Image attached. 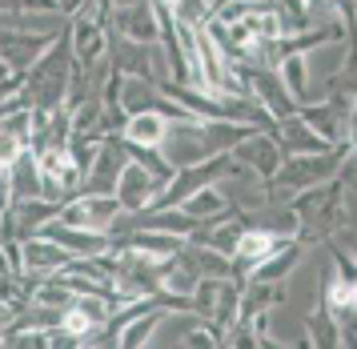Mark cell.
<instances>
[{
  "label": "cell",
  "mask_w": 357,
  "mask_h": 349,
  "mask_svg": "<svg viewBox=\"0 0 357 349\" xmlns=\"http://www.w3.org/2000/svg\"><path fill=\"white\" fill-rule=\"evenodd\" d=\"M113 29L129 45H161V13L149 0H132L113 13Z\"/></svg>",
  "instance_id": "obj_5"
},
{
  "label": "cell",
  "mask_w": 357,
  "mask_h": 349,
  "mask_svg": "<svg viewBox=\"0 0 357 349\" xmlns=\"http://www.w3.org/2000/svg\"><path fill=\"white\" fill-rule=\"evenodd\" d=\"M354 305H357V289H354Z\"/></svg>",
  "instance_id": "obj_20"
},
{
  "label": "cell",
  "mask_w": 357,
  "mask_h": 349,
  "mask_svg": "<svg viewBox=\"0 0 357 349\" xmlns=\"http://www.w3.org/2000/svg\"><path fill=\"white\" fill-rule=\"evenodd\" d=\"M73 265V253L61 249L56 241H49L45 233H33V237H24L20 245V269L40 277V281H49V277H61V269Z\"/></svg>",
  "instance_id": "obj_6"
},
{
  "label": "cell",
  "mask_w": 357,
  "mask_h": 349,
  "mask_svg": "<svg viewBox=\"0 0 357 349\" xmlns=\"http://www.w3.org/2000/svg\"><path fill=\"white\" fill-rule=\"evenodd\" d=\"M177 209L181 213H189L197 225H209V221H217V217L233 213V205H229V197L221 193V185H205V189H197L193 197H185Z\"/></svg>",
  "instance_id": "obj_10"
},
{
  "label": "cell",
  "mask_w": 357,
  "mask_h": 349,
  "mask_svg": "<svg viewBox=\"0 0 357 349\" xmlns=\"http://www.w3.org/2000/svg\"><path fill=\"white\" fill-rule=\"evenodd\" d=\"M305 253H309V249L301 245V241H289V245H285V249H277V253L269 257V261H261L257 269L249 273V281H265V285H285L293 273L301 269Z\"/></svg>",
  "instance_id": "obj_8"
},
{
  "label": "cell",
  "mask_w": 357,
  "mask_h": 349,
  "mask_svg": "<svg viewBox=\"0 0 357 349\" xmlns=\"http://www.w3.org/2000/svg\"><path fill=\"white\" fill-rule=\"evenodd\" d=\"M0 181H4V169H0Z\"/></svg>",
  "instance_id": "obj_21"
},
{
  "label": "cell",
  "mask_w": 357,
  "mask_h": 349,
  "mask_svg": "<svg viewBox=\"0 0 357 349\" xmlns=\"http://www.w3.org/2000/svg\"><path fill=\"white\" fill-rule=\"evenodd\" d=\"M354 153H357V133H354Z\"/></svg>",
  "instance_id": "obj_19"
},
{
  "label": "cell",
  "mask_w": 357,
  "mask_h": 349,
  "mask_svg": "<svg viewBox=\"0 0 357 349\" xmlns=\"http://www.w3.org/2000/svg\"><path fill=\"white\" fill-rule=\"evenodd\" d=\"M233 161L245 165L257 181H273L277 169L285 165V149H281V141L269 128H249L241 141L233 144Z\"/></svg>",
  "instance_id": "obj_2"
},
{
  "label": "cell",
  "mask_w": 357,
  "mask_h": 349,
  "mask_svg": "<svg viewBox=\"0 0 357 349\" xmlns=\"http://www.w3.org/2000/svg\"><path fill=\"white\" fill-rule=\"evenodd\" d=\"M293 209L301 217V245H317V241H329L341 225V181H325L317 189H305L301 197H293Z\"/></svg>",
  "instance_id": "obj_1"
},
{
  "label": "cell",
  "mask_w": 357,
  "mask_h": 349,
  "mask_svg": "<svg viewBox=\"0 0 357 349\" xmlns=\"http://www.w3.org/2000/svg\"><path fill=\"white\" fill-rule=\"evenodd\" d=\"M185 253L193 257V265L201 269V277H213V281L233 277V257L217 253V249H205V245H185Z\"/></svg>",
  "instance_id": "obj_12"
},
{
  "label": "cell",
  "mask_w": 357,
  "mask_h": 349,
  "mask_svg": "<svg viewBox=\"0 0 357 349\" xmlns=\"http://www.w3.org/2000/svg\"><path fill=\"white\" fill-rule=\"evenodd\" d=\"M245 8H257V4H269V0H241Z\"/></svg>",
  "instance_id": "obj_17"
},
{
  "label": "cell",
  "mask_w": 357,
  "mask_h": 349,
  "mask_svg": "<svg viewBox=\"0 0 357 349\" xmlns=\"http://www.w3.org/2000/svg\"><path fill=\"white\" fill-rule=\"evenodd\" d=\"M317 4H337V0H317Z\"/></svg>",
  "instance_id": "obj_18"
},
{
  "label": "cell",
  "mask_w": 357,
  "mask_h": 349,
  "mask_svg": "<svg viewBox=\"0 0 357 349\" xmlns=\"http://www.w3.org/2000/svg\"><path fill=\"white\" fill-rule=\"evenodd\" d=\"M329 313L337 321L341 349H357V305H341V309H329Z\"/></svg>",
  "instance_id": "obj_13"
},
{
  "label": "cell",
  "mask_w": 357,
  "mask_h": 349,
  "mask_svg": "<svg viewBox=\"0 0 357 349\" xmlns=\"http://www.w3.org/2000/svg\"><path fill=\"white\" fill-rule=\"evenodd\" d=\"M225 349H265V337L253 334L249 321H233L229 325V337H225Z\"/></svg>",
  "instance_id": "obj_14"
},
{
  "label": "cell",
  "mask_w": 357,
  "mask_h": 349,
  "mask_svg": "<svg viewBox=\"0 0 357 349\" xmlns=\"http://www.w3.org/2000/svg\"><path fill=\"white\" fill-rule=\"evenodd\" d=\"M277 77H281V84L289 89V96L297 101V105H309V80H313V73H309V57L305 52H289V57H281Z\"/></svg>",
  "instance_id": "obj_11"
},
{
  "label": "cell",
  "mask_w": 357,
  "mask_h": 349,
  "mask_svg": "<svg viewBox=\"0 0 357 349\" xmlns=\"http://www.w3.org/2000/svg\"><path fill=\"white\" fill-rule=\"evenodd\" d=\"M273 137L281 141V149H285V157H309V153H329V144L313 133V128L293 112L289 121H281V125L273 128Z\"/></svg>",
  "instance_id": "obj_9"
},
{
  "label": "cell",
  "mask_w": 357,
  "mask_h": 349,
  "mask_svg": "<svg viewBox=\"0 0 357 349\" xmlns=\"http://www.w3.org/2000/svg\"><path fill=\"white\" fill-rule=\"evenodd\" d=\"M165 177H157L153 169H145L141 161H129L125 169H121V177H116V189H113V197L121 201V209L125 213H145V209H153L157 205V197L165 193Z\"/></svg>",
  "instance_id": "obj_3"
},
{
  "label": "cell",
  "mask_w": 357,
  "mask_h": 349,
  "mask_svg": "<svg viewBox=\"0 0 357 349\" xmlns=\"http://www.w3.org/2000/svg\"><path fill=\"white\" fill-rule=\"evenodd\" d=\"M121 137H125L129 149H157V153H161L165 137H169V121H165L157 109L129 112V117H125V128H121Z\"/></svg>",
  "instance_id": "obj_7"
},
{
  "label": "cell",
  "mask_w": 357,
  "mask_h": 349,
  "mask_svg": "<svg viewBox=\"0 0 357 349\" xmlns=\"http://www.w3.org/2000/svg\"><path fill=\"white\" fill-rule=\"evenodd\" d=\"M52 40H56V36L0 24V61L8 64V73H17V77H20V73H29V68L45 57V48H49Z\"/></svg>",
  "instance_id": "obj_4"
},
{
  "label": "cell",
  "mask_w": 357,
  "mask_h": 349,
  "mask_svg": "<svg viewBox=\"0 0 357 349\" xmlns=\"http://www.w3.org/2000/svg\"><path fill=\"white\" fill-rule=\"evenodd\" d=\"M52 4H56V13H65V16H77L84 8V4H89V0H52Z\"/></svg>",
  "instance_id": "obj_16"
},
{
  "label": "cell",
  "mask_w": 357,
  "mask_h": 349,
  "mask_svg": "<svg viewBox=\"0 0 357 349\" xmlns=\"http://www.w3.org/2000/svg\"><path fill=\"white\" fill-rule=\"evenodd\" d=\"M24 153H29V144L20 141V137H13V133H4V128H0V169L8 173V169L24 157Z\"/></svg>",
  "instance_id": "obj_15"
}]
</instances>
